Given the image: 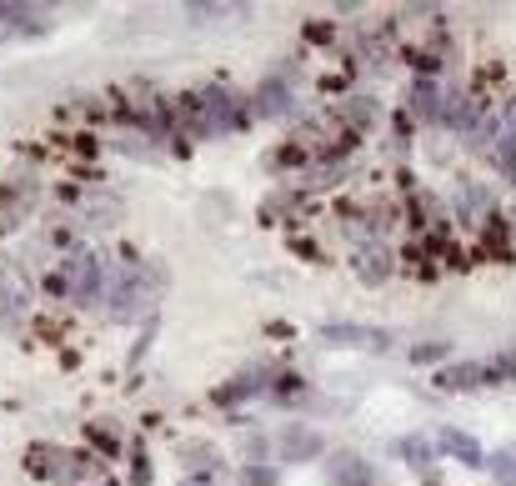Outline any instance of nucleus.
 I'll use <instances>...</instances> for the list:
<instances>
[{
	"label": "nucleus",
	"instance_id": "nucleus-1",
	"mask_svg": "<svg viewBox=\"0 0 516 486\" xmlns=\"http://www.w3.org/2000/svg\"><path fill=\"white\" fill-rule=\"evenodd\" d=\"M26 311H31V281L21 266L0 256V336H21Z\"/></svg>",
	"mask_w": 516,
	"mask_h": 486
},
{
	"label": "nucleus",
	"instance_id": "nucleus-2",
	"mask_svg": "<svg viewBox=\"0 0 516 486\" xmlns=\"http://www.w3.org/2000/svg\"><path fill=\"white\" fill-rule=\"evenodd\" d=\"M196 126H201L206 136L236 131V126H241V116H236V106H231V91H216V86H206V91L196 96Z\"/></svg>",
	"mask_w": 516,
	"mask_h": 486
},
{
	"label": "nucleus",
	"instance_id": "nucleus-3",
	"mask_svg": "<svg viewBox=\"0 0 516 486\" xmlns=\"http://www.w3.org/2000/svg\"><path fill=\"white\" fill-rule=\"evenodd\" d=\"M321 341H326V346H351V351H386V346H391L386 331H376V326H351V321L321 326Z\"/></svg>",
	"mask_w": 516,
	"mask_h": 486
},
{
	"label": "nucleus",
	"instance_id": "nucleus-4",
	"mask_svg": "<svg viewBox=\"0 0 516 486\" xmlns=\"http://www.w3.org/2000/svg\"><path fill=\"white\" fill-rule=\"evenodd\" d=\"M326 481L331 486H371L376 481V466L361 456V451H336L326 461Z\"/></svg>",
	"mask_w": 516,
	"mask_h": 486
},
{
	"label": "nucleus",
	"instance_id": "nucleus-5",
	"mask_svg": "<svg viewBox=\"0 0 516 486\" xmlns=\"http://www.w3.org/2000/svg\"><path fill=\"white\" fill-rule=\"evenodd\" d=\"M146 306H151V286H146V276H141V271H126V276L116 281V301H111V311H116L121 321H136Z\"/></svg>",
	"mask_w": 516,
	"mask_h": 486
},
{
	"label": "nucleus",
	"instance_id": "nucleus-6",
	"mask_svg": "<svg viewBox=\"0 0 516 486\" xmlns=\"http://www.w3.org/2000/svg\"><path fill=\"white\" fill-rule=\"evenodd\" d=\"M276 446H281V461H316V456H321V431H311V426H286V431L276 436Z\"/></svg>",
	"mask_w": 516,
	"mask_h": 486
},
{
	"label": "nucleus",
	"instance_id": "nucleus-7",
	"mask_svg": "<svg viewBox=\"0 0 516 486\" xmlns=\"http://www.w3.org/2000/svg\"><path fill=\"white\" fill-rule=\"evenodd\" d=\"M41 6H11V0H0V46L16 41L21 31H41Z\"/></svg>",
	"mask_w": 516,
	"mask_h": 486
},
{
	"label": "nucleus",
	"instance_id": "nucleus-8",
	"mask_svg": "<svg viewBox=\"0 0 516 486\" xmlns=\"http://www.w3.org/2000/svg\"><path fill=\"white\" fill-rule=\"evenodd\" d=\"M441 451L456 456V461H466V466H481V461H486V456H481V441H476L471 431H456V426L441 431Z\"/></svg>",
	"mask_w": 516,
	"mask_h": 486
},
{
	"label": "nucleus",
	"instance_id": "nucleus-9",
	"mask_svg": "<svg viewBox=\"0 0 516 486\" xmlns=\"http://www.w3.org/2000/svg\"><path fill=\"white\" fill-rule=\"evenodd\" d=\"M81 216H86V226H101V231H106V226L121 221V201H116L111 191H96V196H86V211H81Z\"/></svg>",
	"mask_w": 516,
	"mask_h": 486
},
{
	"label": "nucleus",
	"instance_id": "nucleus-10",
	"mask_svg": "<svg viewBox=\"0 0 516 486\" xmlns=\"http://www.w3.org/2000/svg\"><path fill=\"white\" fill-rule=\"evenodd\" d=\"M351 266L361 271V281H381L386 271H391V256H386V246H361V251H351Z\"/></svg>",
	"mask_w": 516,
	"mask_h": 486
},
{
	"label": "nucleus",
	"instance_id": "nucleus-11",
	"mask_svg": "<svg viewBox=\"0 0 516 486\" xmlns=\"http://www.w3.org/2000/svg\"><path fill=\"white\" fill-rule=\"evenodd\" d=\"M411 111H416L421 121H436V116H441V86H436L431 76H421V81L411 86Z\"/></svg>",
	"mask_w": 516,
	"mask_h": 486
},
{
	"label": "nucleus",
	"instance_id": "nucleus-12",
	"mask_svg": "<svg viewBox=\"0 0 516 486\" xmlns=\"http://www.w3.org/2000/svg\"><path fill=\"white\" fill-rule=\"evenodd\" d=\"M286 106H291V91H286L281 81H266V86L256 91V111H261V116H281Z\"/></svg>",
	"mask_w": 516,
	"mask_h": 486
},
{
	"label": "nucleus",
	"instance_id": "nucleus-13",
	"mask_svg": "<svg viewBox=\"0 0 516 486\" xmlns=\"http://www.w3.org/2000/svg\"><path fill=\"white\" fill-rule=\"evenodd\" d=\"M271 381V371H246V376H236L226 391H216V401H241V396H251V391H261Z\"/></svg>",
	"mask_w": 516,
	"mask_h": 486
},
{
	"label": "nucleus",
	"instance_id": "nucleus-14",
	"mask_svg": "<svg viewBox=\"0 0 516 486\" xmlns=\"http://www.w3.org/2000/svg\"><path fill=\"white\" fill-rule=\"evenodd\" d=\"M241 486H276V471H271V466H256V461H251V466L241 471Z\"/></svg>",
	"mask_w": 516,
	"mask_h": 486
},
{
	"label": "nucleus",
	"instance_id": "nucleus-15",
	"mask_svg": "<svg viewBox=\"0 0 516 486\" xmlns=\"http://www.w3.org/2000/svg\"><path fill=\"white\" fill-rule=\"evenodd\" d=\"M496 161L506 166V176H516V131H511L501 146H496Z\"/></svg>",
	"mask_w": 516,
	"mask_h": 486
},
{
	"label": "nucleus",
	"instance_id": "nucleus-16",
	"mask_svg": "<svg viewBox=\"0 0 516 486\" xmlns=\"http://www.w3.org/2000/svg\"><path fill=\"white\" fill-rule=\"evenodd\" d=\"M401 446H406V461H416V466L431 461V446H426V441H401Z\"/></svg>",
	"mask_w": 516,
	"mask_h": 486
},
{
	"label": "nucleus",
	"instance_id": "nucleus-17",
	"mask_svg": "<svg viewBox=\"0 0 516 486\" xmlns=\"http://www.w3.org/2000/svg\"><path fill=\"white\" fill-rule=\"evenodd\" d=\"M181 486H211V481H206V476H191V481H181Z\"/></svg>",
	"mask_w": 516,
	"mask_h": 486
}]
</instances>
